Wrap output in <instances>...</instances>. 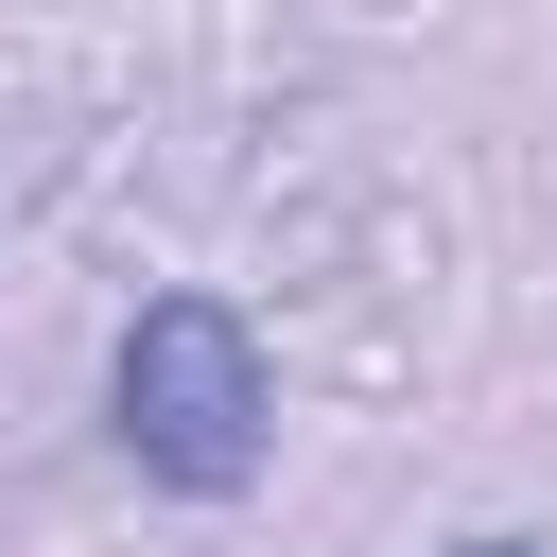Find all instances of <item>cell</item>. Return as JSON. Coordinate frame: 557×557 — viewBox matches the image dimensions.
<instances>
[{
  "instance_id": "obj_1",
  "label": "cell",
  "mask_w": 557,
  "mask_h": 557,
  "mask_svg": "<svg viewBox=\"0 0 557 557\" xmlns=\"http://www.w3.org/2000/svg\"><path fill=\"white\" fill-rule=\"evenodd\" d=\"M122 453H139L157 487H191V505L261 487V453H278V366H261V331H244L226 296H139V331H122Z\"/></svg>"
},
{
  "instance_id": "obj_2",
  "label": "cell",
  "mask_w": 557,
  "mask_h": 557,
  "mask_svg": "<svg viewBox=\"0 0 557 557\" xmlns=\"http://www.w3.org/2000/svg\"><path fill=\"white\" fill-rule=\"evenodd\" d=\"M453 557H557V540H453Z\"/></svg>"
}]
</instances>
